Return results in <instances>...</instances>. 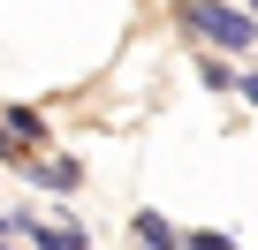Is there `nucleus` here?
Returning <instances> with one entry per match:
<instances>
[{
    "instance_id": "f257e3e1",
    "label": "nucleus",
    "mask_w": 258,
    "mask_h": 250,
    "mask_svg": "<svg viewBox=\"0 0 258 250\" xmlns=\"http://www.w3.org/2000/svg\"><path fill=\"white\" fill-rule=\"evenodd\" d=\"M190 23L213 38V46H250V16H235V8H220V0H198L190 8Z\"/></svg>"
},
{
    "instance_id": "f03ea898",
    "label": "nucleus",
    "mask_w": 258,
    "mask_h": 250,
    "mask_svg": "<svg viewBox=\"0 0 258 250\" xmlns=\"http://www.w3.org/2000/svg\"><path fill=\"white\" fill-rule=\"evenodd\" d=\"M38 242H46V250H76V227H46Z\"/></svg>"
},
{
    "instance_id": "7ed1b4c3",
    "label": "nucleus",
    "mask_w": 258,
    "mask_h": 250,
    "mask_svg": "<svg viewBox=\"0 0 258 250\" xmlns=\"http://www.w3.org/2000/svg\"><path fill=\"white\" fill-rule=\"evenodd\" d=\"M243 99H250V106H258V76H243Z\"/></svg>"
},
{
    "instance_id": "20e7f679",
    "label": "nucleus",
    "mask_w": 258,
    "mask_h": 250,
    "mask_svg": "<svg viewBox=\"0 0 258 250\" xmlns=\"http://www.w3.org/2000/svg\"><path fill=\"white\" fill-rule=\"evenodd\" d=\"M250 8H258V0H250Z\"/></svg>"
}]
</instances>
